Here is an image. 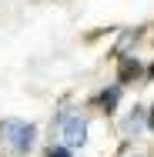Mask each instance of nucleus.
Wrapping results in <instances>:
<instances>
[{
  "mask_svg": "<svg viewBox=\"0 0 154 157\" xmlns=\"http://www.w3.org/2000/svg\"><path fill=\"white\" fill-rule=\"evenodd\" d=\"M61 137H64L67 147H84V144H87V121L77 117V114H70L67 124L61 127Z\"/></svg>",
  "mask_w": 154,
  "mask_h": 157,
  "instance_id": "obj_2",
  "label": "nucleus"
},
{
  "mask_svg": "<svg viewBox=\"0 0 154 157\" xmlns=\"http://www.w3.org/2000/svg\"><path fill=\"white\" fill-rule=\"evenodd\" d=\"M47 157H70V147H50Z\"/></svg>",
  "mask_w": 154,
  "mask_h": 157,
  "instance_id": "obj_5",
  "label": "nucleus"
},
{
  "mask_svg": "<svg viewBox=\"0 0 154 157\" xmlns=\"http://www.w3.org/2000/svg\"><path fill=\"white\" fill-rule=\"evenodd\" d=\"M144 130H148V110H144L141 104H134V107L127 110L124 124H121V134H127V137H137V134H144Z\"/></svg>",
  "mask_w": 154,
  "mask_h": 157,
  "instance_id": "obj_3",
  "label": "nucleus"
},
{
  "mask_svg": "<svg viewBox=\"0 0 154 157\" xmlns=\"http://www.w3.org/2000/svg\"><path fill=\"white\" fill-rule=\"evenodd\" d=\"M121 80L117 84H111V87H104L101 90V97H97V104H101V110H107V114H114L117 110V100H121Z\"/></svg>",
  "mask_w": 154,
  "mask_h": 157,
  "instance_id": "obj_4",
  "label": "nucleus"
},
{
  "mask_svg": "<svg viewBox=\"0 0 154 157\" xmlns=\"http://www.w3.org/2000/svg\"><path fill=\"white\" fill-rule=\"evenodd\" d=\"M0 140L10 147L14 157H27L37 144V124H27V121H0Z\"/></svg>",
  "mask_w": 154,
  "mask_h": 157,
  "instance_id": "obj_1",
  "label": "nucleus"
},
{
  "mask_svg": "<svg viewBox=\"0 0 154 157\" xmlns=\"http://www.w3.org/2000/svg\"><path fill=\"white\" fill-rule=\"evenodd\" d=\"M148 130H154V110H151V117H148Z\"/></svg>",
  "mask_w": 154,
  "mask_h": 157,
  "instance_id": "obj_6",
  "label": "nucleus"
}]
</instances>
